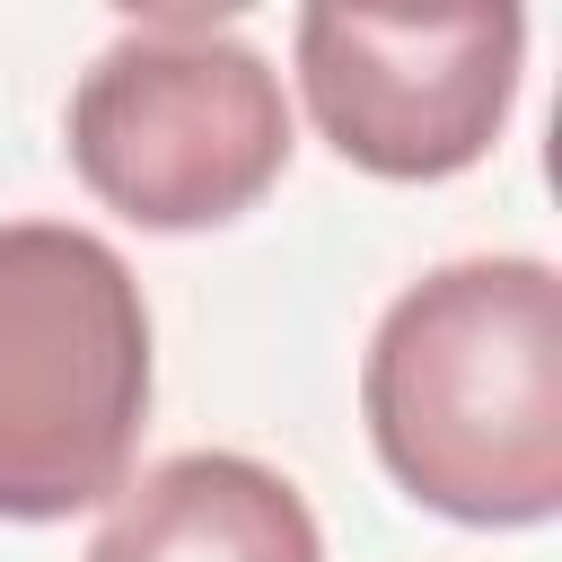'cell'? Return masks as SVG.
<instances>
[{
	"instance_id": "1",
	"label": "cell",
	"mask_w": 562,
	"mask_h": 562,
	"mask_svg": "<svg viewBox=\"0 0 562 562\" xmlns=\"http://www.w3.org/2000/svg\"><path fill=\"white\" fill-rule=\"evenodd\" d=\"M360 413L378 465L457 527L562 509V281L544 255L422 272L369 334Z\"/></svg>"
},
{
	"instance_id": "2",
	"label": "cell",
	"mask_w": 562,
	"mask_h": 562,
	"mask_svg": "<svg viewBox=\"0 0 562 562\" xmlns=\"http://www.w3.org/2000/svg\"><path fill=\"white\" fill-rule=\"evenodd\" d=\"M149 422V307L70 220H0V518L53 527L132 483Z\"/></svg>"
},
{
	"instance_id": "3",
	"label": "cell",
	"mask_w": 562,
	"mask_h": 562,
	"mask_svg": "<svg viewBox=\"0 0 562 562\" xmlns=\"http://www.w3.org/2000/svg\"><path fill=\"white\" fill-rule=\"evenodd\" d=\"M70 167L132 228H220L290 167L281 70L211 18H140L70 88Z\"/></svg>"
},
{
	"instance_id": "4",
	"label": "cell",
	"mask_w": 562,
	"mask_h": 562,
	"mask_svg": "<svg viewBox=\"0 0 562 562\" xmlns=\"http://www.w3.org/2000/svg\"><path fill=\"white\" fill-rule=\"evenodd\" d=\"M527 70V18L492 9H299V88L316 132L386 184L465 176Z\"/></svg>"
},
{
	"instance_id": "5",
	"label": "cell",
	"mask_w": 562,
	"mask_h": 562,
	"mask_svg": "<svg viewBox=\"0 0 562 562\" xmlns=\"http://www.w3.org/2000/svg\"><path fill=\"white\" fill-rule=\"evenodd\" d=\"M88 562H325V536L290 474L237 448H184L114 492Z\"/></svg>"
}]
</instances>
